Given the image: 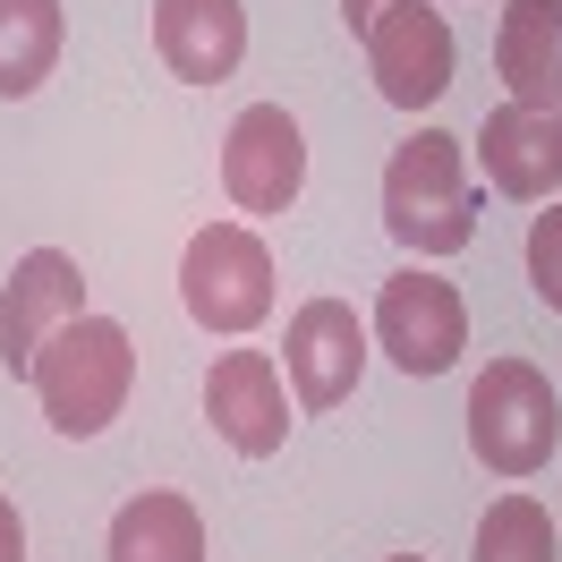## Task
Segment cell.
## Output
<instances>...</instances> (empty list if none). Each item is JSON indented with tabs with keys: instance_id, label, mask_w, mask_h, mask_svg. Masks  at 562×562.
I'll return each mask as SVG.
<instances>
[{
	"instance_id": "52a82bcc",
	"label": "cell",
	"mask_w": 562,
	"mask_h": 562,
	"mask_svg": "<svg viewBox=\"0 0 562 562\" xmlns=\"http://www.w3.org/2000/svg\"><path fill=\"white\" fill-rule=\"evenodd\" d=\"M367 77H375V94L401 111L418 103H443V86H452V26H443V9H426V0H401L384 9L375 26H367Z\"/></svg>"
},
{
	"instance_id": "9c48e42d",
	"label": "cell",
	"mask_w": 562,
	"mask_h": 562,
	"mask_svg": "<svg viewBox=\"0 0 562 562\" xmlns=\"http://www.w3.org/2000/svg\"><path fill=\"white\" fill-rule=\"evenodd\" d=\"M205 418L239 460H273L290 443V392L265 350H222L205 375Z\"/></svg>"
},
{
	"instance_id": "8fae6325",
	"label": "cell",
	"mask_w": 562,
	"mask_h": 562,
	"mask_svg": "<svg viewBox=\"0 0 562 562\" xmlns=\"http://www.w3.org/2000/svg\"><path fill=\"white\" fill-rule=\"evenodd\" d=\"M477 154H486V188H494V196H512V205H546V196L562 188V111H537V103L486 111Z\"/></svg>"
},
{
	"instance_id": "6da1fadb",
	"label": "cell",
	"mask_w": 562,
	"mask_h": 562,
	"mask_svg": "<svg viewBox=\"0 0 562 562\" xmlns=\"http://www.w3.org/2000/svg\"><path fill=\"white\" fill-rule=\"evenodd\" d=\"M384 231L418 256H460L477 239V188H469V145L452 128H418L384 162Z\"/></svg>"
},
{
	"instance_id": "7a4b0ae2",
	"label": "cell",
	"mask_w": 562,
	"mask_h": 562,
	"mask_svg": "<svg viewBox=\"0 0 562 562\" xmlns=\"http://www.w3.org/2000/svg\"><path fill=\"white\" fill-rule=\"evenodd\" d=\"M35 401H43V418L60 426V435H103L120 409H128V384H137V341L120 333L111 316H77L60 324L52 341H43L35 358Z\"/></svg>"
},
{
	"instance_id": "4fadbf2b",
	"label": "cell",
	"mask_w": 562,
	"mask_h": 562,
	"mask_svg": "<svg viewBox=\"0 0 562 562\" xmlns=\"http://www.w3.org/2000/svg\"><path fill=\"white\" fill-rule=\"evenodd\" d=\"M494 69L512 86V103L562 111V0H503Z\"/></svg>"
},
{
	"instance_id": "30bf717a",
	"label": "cell",
	"mask_w": 562,
	"mask_h": 562,
	"mask_svg": "<svg viewBox=\"0 0 562 562\" xmlns=\"http://www.w3.org/2000/svg\"><path fill=\"white\" fill-rule=\"evenodd\" d=\"M77 316H86V273H77V256H60V247L18 256L9 299H0V358H9V375H35L43 341H52L60 324H77Z\"/></svg>"
},
{
	"instance_id": "7c38bea8",
	"label": "cell",
	"mask_w": 562,
	"mask_h": 562,
	"mask_svg": "<svg viewBox=\"0 0 562 562\" xmlns=\"http://www.w3.org/2000/svg\"><path fill=\"white\" fill-rule=\"evenodd\" d=\"M154 52L179 86H222L247 60V0H154Z\"/></svg>"
},
{
	"instance_id": "ffe728a7",
	"label": "cell",
	"mask_w": 562,
	"mask_h": 562,
	"mask_svg": "<svg viewBox=\"0 0 562 562\" xmlns=\"http://www.w3.org/2000/svg\"><path fill=\"white\" fill-rule=\"evenodd\" d=\"M392 562H426V554H392Z\"/></svg>"
},
{
	"instance_id": "e0dca14e",
	"label": "cell",
	"mask_w": 562,
	"mask_h": 562,
	"mask_svg": "<svg viewBox=\"0 0 562 562\" xmlns=\"http://www.w3.org/2000/svg\"><path fill=\"white\" fill-rule=\"evenodd\" d=\"M528 290L562 316V205L528 222Z\"/></svg>"
},
{
	"instance_id": "277c9868",
	"label": "cell",
	"mask_w": 562,
	"mask_h": 562,
	"mask_svg": "<svg viewBox=\"0 0 562 562\" xmlns=\"http://www.w3.org/2000/svg\"><path fill=\"white\" fill-rule=\"evenodd\" d=\"M179 307L205 333H256L273 316V247L256 239L247 222H205L188 256H179Z\"/></svg>"
},
{
	"instance_id": "d6986e66",
	"label": "cell",
	"mask_w": 562,
	"mask_h": 562,
	"mask_svg": "<svg viewBox=\"0 0 562 562\" xmlns=\"http://www.w3.org/2000/svg\"><path fill=\"white\" fill-rule=\"evenodd\" d=\"M384 9H401V0H341V18H350V35H367Z\"/></svg>"
},
{
	"instance_id": "5b68a950",
	"label": "cell",
	"mask_w": 562,
	"mask_h": 562,
	"mask_svg": "<svg viewBox=\"0 0 562 562\" xmlns=\"http://www.w3.org/2000/svg\"><path fill=\"white\" fill-rule=\"evenodd\" d=\"M375 350L401 375H452L469 350V307L443 273H392L375 299Z\"/></svg>"
},
{
	"instance_id": "5bb4252c",
	"label": "cell",
	"mask_w": 562,
	"mask_h": 562,
	"mask_svg": "<svg viewBox=\"0 0 562 562\" xmlns=\"http://www.w3.org/2000/svg\"><path fill=\"white\" fill-rule=\"evenodd\" d=\"M111 562H205V520L188 494H128L111 512Z\"/></svg>"
},
{
	"instance_id": "8992f818",
	"label": "cell",
	"mask_w": 562,
	"mask_h": 562,
	"mask_svg": "<svg viewBox=\"0 0 562 562\" xmlns=\"http://www.w3.org/2000/svg\"><path fill=\"white\" fill-rule=\"evenodd\" d=\"M222 188L239 213H290L307 188V137L281 103H247L222 137Z\"/></svg>"
},
{
	"instance_id": "ba28073f",
	"label": "cell",
	"mask_w": 562,
	"mask_h": 562,
	"mask_svg": "<svg viewBox=\"0 0 562 562\" xmlns=\"http://www.w3.org/2000/svg\"><path fill=\"white\" fill-rule=\"evenodd\" d=\"M281 375H290L299 409H341L358 392V375H367V324L341 299H307L281 333Z\"/></svg>"
},
{
	"instance_id": "3957f363",
	"label": "cell",
	"mask_w": 562,
	"mask_h": 562,
	"mask_svg": "<svg viewBox=\"0 0 562 562\" xmlns=\"http://www.w3.org/2000/svg\"><path fill=\"white\" fill-rule=\"evenodd\" d=\"M562 443V401L528 358H486V375L469 384V452L494 477H537Z\"/></svg>"
},
{
	"instance_id": "ac0fdd59",
	"label": "cell",
	"mask_w": 562,
	"mask_h": 562,
	"mask_svg": "<svg viewBox=\"0 0 562 562\" xmlns=\"http://www.w3.org/2000/svg\"><path fill=\"white\" fill-rule=\"evenodd\" d=\"M0 562H26V520H18L9 494H0Z\"/></svg>"
},
{
	"instance_id": "9a60e30c",
	"label": "cell",
	"mask_w": 562,
	"mask_h": 562,
	"mask_svg": "<svg viewBox=\"0 0 562 562\" xmlns=\"http://www.w3.org/2000/svg\"><path fill=\"white\" fill-rule=\"evenodd\" d=\"M60 0H0V103H26L60 69Z\"/></svg>"
},
{
	"instance_id": "2e32d148",
	"label": "cell",
	"mask_w": 562,
	"mask_h": 562,
	"mask_svg": "<svg viewBox=\"0 0 562 562\" xmlns=\"http://www.w3.org/2000/svg\"><path fill=\"white\" fill-rule=\"evenodd\" d=\"M469 562H562L554 512H546L537 494H494L486 520H477V554Z\"/></svg>"
}]
</instances>
